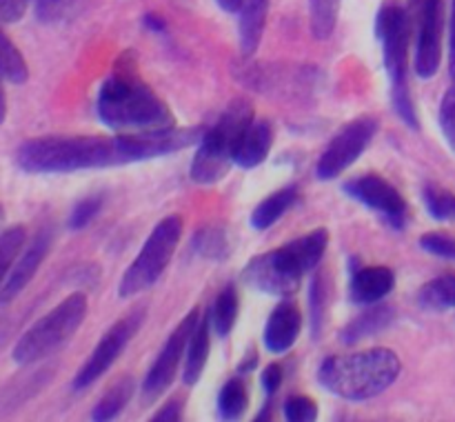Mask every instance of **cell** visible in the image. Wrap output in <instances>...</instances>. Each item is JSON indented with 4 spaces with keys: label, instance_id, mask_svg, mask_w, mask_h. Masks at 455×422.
<instances>
[{
    "label": "cell",
    "instance_id": "cell-1",
    "mask_svg": "<svg viewBox=\"0 0 455 422\" xmlns=\"http://www.w3.org/2000/svg\"><path fill=\"white\" fill-rule=\"evenodd\" d=\"M96 111L114 133H147L178 127L167 102L142 78L132 49L120 52L98 92Z\"/></svg>",
    "mask_w": 455,
    "mask_h": 422
},
{
    "label": "cell",
    "instance_id": "cell-2",
    "mask_svg": "<svg viewBox=\"0 0 455 422\" xmlns=\"http://www.w3.org/2000/svg\"><path fill=\"white\" fill-rule=\"evenodd\" d=\"M16 164L25 173H74L124 164L118 138L96 133H49L20 142Z\"/></svg>",
    "mask_w": 455,
    "mask_h": 422
},
{
    "label": "cell",
    "instance_id": "cell-3",
    "mask_svg": "<svg viewBox=\"0 0 455 422\" xmlns=\"http://www.w3.org/2000/svg\"><path fill=\"white\" fill-rule=\"evenodd\" d=\"M403 364L395 351L387 346L358 351L349 355H329L315 371V380L336 398L364 402L398 380Z\"/></svg>",
    "mask_w": 455,
    "mask_h": 422
},
{
    "label": "cell",
    "instance_id": "cell-4",
    "mask_svg": "<svg viewBox=\"0 0 455 422\" xmlns=\"http://www.w3.org/2000/svg\"><path fill=\"white\" fill-rule=\"evenodd\" d=\"M411 16L395 0H387L376 16V36L382 44V60L391 83V105L407 127L420 129L416 102L409 89V44H411Z\"/></svg>",
    "mask_w": 455,
    "mask_h": 422
},
{
    "label": "cell",
    "instance_id": "cell-5",
    "mask_svg": "<svg viewBox=\"0 0 455 422\" xmlns=\"http://www.w3.org/2000/svg\"><path fill=\"white\" fill-rule=\"evenodd\" d=\"M253 120V105L247 98H235L229 102L220 118L204 129L194 154L189 176L196 185H216L235 164V151L240 140Z\"/></svg>",
    "mask_w": 455,
    "mask_h": 422
},
{
    "label": "cell",
    "instance_id": "cell-6",
    "mask_svg": "<svg viewBox=\"0 0 455 422\" xmlns=\"http://www.w3.org/2000/svg\"><path fill=\"white\" fill-rule=\"evenodd\" d=\"M87 296L80 291L69 293L65 300L58 302L52 311H47L40 320H36L18 338L12 354L13 362L20 364V367H29V364H36L56 354L58 349H62L76 336L80 324L87 318Z\"/></svg>",
    "mask_w": 455,
    "mask_h": 422
},
{
    "label": "cell",
    "instance_id": "cell-7",
    "mask_svg": "<svg viewBox=\"0 0 455 422\" xmlns=\"http://www.w3.org/2000/svg\"><path fill=\"white\" fill-rule=\"evenodd\" d=\"M182 229H185V222H182V216H178V213H169L151 229L140 253L133 258V262L127 267L123 278H120V298L138 296V293L151 289L163 278L164 269H167L169 262L176 256V249L182 238Z\"/></svg>",
    "mask_w": 455,
    "mask_h": 422
},
{
    "label": "cell",
    "instance_id": "cell-8",
    "mask_svg": "<svg viewBox=\"0 0 455 422\" xmlns=\"http://www.w3.org/2000/svg\"><path fill=\"white\" fill-rule=\"evenodd\" d=\"M309 271L302 265L300 256L296 253L291 243L278 249L253 256L244 265L243 280L247 287L275 298H291L300 289L302 278Z\"/></svg>",
    "mask_w": 455,
    "mask_h": 422
},
{
    "label": "cell",
    "instance_id": "cell-9",
    "mask_svg": "<svg viewBox=\"0 0 455 422\" xmlns=\"http://www.w3.org/2000/svg\"><path fill=\"white\" fill-rule=\"evenodd\" d=\"M378 129H380V120L369 114L358 115L355 120L347 123L320 154L318 163H315V178L329 182L342 176L367 151V147L376 138Z\"/></svg>",
    "mask_w": 455,
    "mask_h": 422
},
{
    "label": "cell",
    "instance_id": "cell-10",
    "mask_svg": "<svg viewBox=\"0 0 455 422\" xmlns=\"http://www.w3.org/2000/svg\"><path fill=\"white\" fill-rule=\"evenodd\" d=\"M147 318L145 307H136L129 314H124L123 318L116 320L109 329H107L105 336L98 340V345L93 346L92 355L83 362V367L78 369V373L74 376V391H84L87 386H92L93 382L100 380L107 371L116 364V360L120 358L124 349L129 346V342L133 340L138 331H140L142 322Z\"/></svg>",
    "mask_w": 455,
    "mask_h": 422
},
{
    "label": "cell",
    "instance_id": "cell-11",
    "mask_svg": "<svg viewBox=\"0 0 455 422\" xmlns=\"http://www.w3.org/2000/svg\"><path fill=\"white\" fill-rule=\"evenodd\" d=\"M198 322H200V311L191 309L189 314L178 322V327L173 329L172 336L167 338L164 346L160 349L158 358L154 360L151 369L147 371L145 380H142L140 400L145 407H149V404H154L156 400L163 398V395L169 391V386L176 382L178 369H180V364L185 362L187 345H189V338L191 333L196 331V327H198Z\"/></svg>",
    "mask_w": 455,
    "mask_h": 422
},
{
    "label": "cell",
    "instance_id": "cell-12",
    "mask_svg": "<svg viewBox=\"0 0 455 422\" xmlns=\"http://www.w3.org/2000/svg\"><path fill=\"white\" fill-rule=\"evenodd\" d=\"M409 16L416 34L413 67L429 80L438 74L443 58V0H409Z\"/></svg>",
    "mask_w": 455,
    "mask_h": 422
},
{
    "label": "cell",
    "instance_id": "cell-13",
    "mask_svg": "<svg viewBox=\"0 0 455 422\" xmlns=\"http://www.w3.org/2000/svg\"><path fill=\"white\" fill-rule=\"evenodd\" d=\"M345 194L371 211L380 213L382 220L395 231H403L409 220V204L387 178L378 173H364L345 182Z\"/></svg>",
    "mask_w": 455,
    "mask_h": 422
},
{
    "label": "cell",
    "instance_id": "cell-14",
    "mask_svg": "<svg viewBox=\"0 0 455 422\" xmlns=\"http://www.w3.org/2000/svg\"><path fill=\"white\" fill-rule=\"evenodd\" d=\"M203 133V127H172L163 129V131L116 133V138H118L124 164H129L163 158V155L176 154V151L187 149V147L198 145Z\"/></svg>",
    "mask_w": 455,
    "mask_h": 422
},
{
    "label": "cell",
    "instance_id": "cell-15",
    "mask_svg": "<svg viewBox=\"0 0 455 422\" xmlns=\"http://www.w3.org/2000/svg\"><path fill=\"white\" fill-rule=\"evenodd\" d=\"M52 244L53 229L52 227H43V229H38V234L34 235V240L18 253L16 262L12 265L3 287H0V307L12 305V302L29 287L34 275L38 274L40 265H43L44 258L52 251Z\"/></svg>",
    "mask_w": 455,
    "mask_h": 422
},
{
    "label": "cell",
    "instance_id": "cell-16",
    "mask_svg": "<svg viewBox=\"0 0 455 422\" xmlns=\"http://www.w3.org/2000/svg\"><path fill=\"white\" fill-rule=\"evenodd\" d=\"M302 331V314L300 307L291 302L289 298H283L278 307L269 314L262 331V342H265L267 351L271 354H287L293 345H296L298 336Z\"/></svg>",
    "mask_w": 455,
    "mask_h": 422
},
{
    "label": "cell",
    "instance_id": "cell-17",
    "mask_svg": "<svg viewBox=\"0 0 455 422\" xmlns=\"http://www.w3.org/2000/svg\"><path fill=\"white\" fill-rule=\"evenodd\" d=\"M395 289V274L391 267L373 265L351 271L349 300L354 305L369 307L382 302Z\"/></svg>",
    "mask_w": 455,
    "mask_h": 422
},
{
    "label": "cell",
    "instance_id": "cell-18",
    "mask_svg": "<svg viewBox=\"0 0 455 422\" xmlns=\"http://www.w3.org/2000/svg\"><path fill=\"white\" fill-rule=\"evenodd\" d=\"M274 147V127L267 118H253L251 124L244 131L235 151V164L240 169H256L269 158V151Z\"/></svg>",
    "mask_w": 455,
    "mask_h": 422
},
{
    "label": "cell",
    "instance_id": "cell-19",
    "mask_svg": "<svg viewBox=\"0 0 455 422\" xmlns=\"http://www.w3.org/2000/svg\"><path fill=\"white\" fill-rule=\"evenodd\" d=\"M395 322V309L389 305H369L367 309L360 315H355L354 320L345 324L340 329V342L342 345H355L360 340H367V338L378 336L385 329H389Z\"/></svg>",
    "mask_w": 455,
    "mask_h": 422
},
{
    "label": "cell",
    "instance_id": "cell-20",
    "mask_svg": "<svg viewBox=\"0 0 455 422\" xmlns=\"http://www.w3.org/2000/svg\"><path fill=\"white\" fill-rule=\"evenodd\" d=\"M238 16L240 52L244 58H249L258 52L262 43L267 16H269V0H243Z\"/></svg>",
    "mask_w": 455,
    "mask_h": 422
},
{
    "label": "cell",
    "instance_id": "cell-21",
    "mask_svg": "<svg viewBox=\"0 0 455 422\" xmlns=\"http://www.w3.org/2000/svg\"><path fill=\"white\" fill-rule=\"evenodd\" d=\"M209 349H212V322H209V314L200 318L198 327L191 333L189 345L185 351V362H182V382L187 386H194L200 382L204 367H207Z\"/></svg>",
    "mask_w": 455,
    "mask_h": 422
},
{
    "label": "cell",
    "instance_id": "cell-22",
    "mask_svg": "<svg viewBox=\"0 0 455 422\" xmlns=\"http://www.w3.org/2000/svg\"><path fill=\"white\" fill-rule=\"evenodd\" d=\"M298 187L296 185H289L283 187V189L274 191V194L267 195L265 200L258 203V207L253 209L251 213V227L256 231H265L269 227H274L293 204L298 203Z\"/></svg>",
    "mask_w": 455,
    "mask_h": 422
},
{
    "label": "cell",
    "instance_id": "cell-23",
    "mask_svg": "<svg viewBox=\"0 0 455 422\" xmlns=\"http://www.w3.org/2000/svg\"><path fill=\"white\" fill-rule=\"evenodd\" d=\"M136 394V380L132 376H124L120 380H116L114 385L107 389V394L102 395L96 402L92 411V420L96 422H109L116 420L120 413L124 411V407L129 404V400Z\"/></svg>",
    "mask_w": 455,
    "mask_h": 422
},
{
    "label": "cell",
    "instance_id": "cell-24",
    "mask_svg": "<svg viewBox=\"0 0 455 422\" xmlns=\"http://www.w3.org/2000/svg\"><path fill=\"white\" fill-rule=\"evenodd\" d=\"M240 311V298L238 289L234 284H227L220 293L216 296L213 305L209 307V322L212 329L216 331L218 338H227L235 327Z\"/></svg>",
    "mask_w": 455,
    "mask_h": 422
},
{
    "label": "cell",
    "instance_id": "cell-25",
    "mask_svg": "<svg viewBox=\"0 0 455 422\" xmlns=\"http://www.w3.org/2000/svg\"><path fill=\"white\" fill-rule=\"evenodd\" d=\"M191 249H194L200 258H207V260H227V258L231 256L229 231H227L225 227L218 225L203 227V229L196 231V235L191 238Z\"/></svg>",
    "mask_w": 455,
    "mask_h": 422
},
{
    "label": "cell",
    "instance_id": "cell-26",
    "mask_svg": "<svg viewBox=\"0 0 455 422\" xmlns=\"http://www.w3.org/2000/svg\"><path fill=\"white\" fill-rule=\"evenodd\" d=\"M331 280L324 269H318V274L311 280L309 289V314H311V338L318 342L323 338L324 324H327V311H329V293H331Z\"/></svg>",
    "mask_w": 455,
    "mask_h": 422
},
{
    "label": "cell",
    "instance_id": "cell-27",
    "mask_svg": "<svg viewBox=\"0 0 455 422\" xmlns=\"http://www.w3.org/2000/svg\"><path fill=\"white\" fill-rule=\"evenodd\" d=\"M249 407V386L244 376H235L225 382L218 394V416L222 420H240Z\"/></svg>",
    "mask_w": 455,
    "mask_h": 422
},
{
    "label": "cell",
    "instance_id": "cell-28",
    "mask_svg": "<svg viewBox=\"0 0 455 422\" xmlns=\"http://www.w3.org/2000/svg\"><path fill=\"white\" fill-rule=\"evenodd\" d=\"M418 305L429 311H447L455 307V274H443L429 280L418 291Z\"/></svg>",
    "mask_w": 455,
    "mask_h": 422
},
{
    "label": "cell",
    "instance_id": "cell-29",
    "mask_svg": "<svg viewBox=\"0 0 455 422\" xmlns=\"http://www.w3.org/2000/svg\"><path fill=\"white\" fill-rule=\"evenodd\" d=\"M47 380H49V371H36L31 373V376L20 378V380H13L12 385L4 386V389L0 391V416L12 413L13 409L20 407L25 400H29L31 395H36V391L43 389Z\"/></svg>",
    "mask_w": 455,
    "mask_h": 422
},
{
    "label": "cell",
    "instance_id": "cell-30",
    "mask_svg": "<svg viewBox=\"0 0 455 422\" xmlns=\"http://www.w3.org/2000/svg\"><path fill=\"white\" fill-rule=\"evenodd\" d=\"M0 78L13 84H22L29 78V65L20 49L4 34L3 22H0Z\"/></svg>",
    "mask_w": 455,
    "mask_h": 422
},
{
    "label": "cell",
    "instance_id": "cell-31",
    "mask_svg": "<svg viewBox=\"0 0 455 422\" xmlns=\"http://www.w3.org/2000/svg\"><path fill=\"white\" fill-rule=\"evenodd\" d=\"M340 0H309V27L315 40H329L336 31Z\"/></svg>",
    "mask_w": 455,
    "mask_h": 422
},
{
    "label": "cell",
    "instance_id": "cell-32",
    "mask_svg": "<svg viewBox=\"0 0 455 422\" xmlns=\"http://www.w3.org/2000/svg\"><path fill=\"white\" fill-rule=\"evenodd\" d=\"M422 200H425L427 211L431 218L443 222H455V194L444 189V187L435 185V182H427L422 187Z\"/></svg>",
    "mask_w": 455,
    "mask_h": 422
},
{
    "label": "cell",
    "instance_id": "cell-33",
    "mask_svg": "<svg viewBox=\"0 0 455 422\" xmlns=\"http://www.w3.org/2000/svg\"><path fill=\"white\" fill-rule=\"evenodd\" d=\"M25 240L27 229L22 225H13L0 234V287H3L12 265L16 262L18 253L25 247Z\"/></svg>",
    "mask_w": 455,
    "mask_h": 422
},
{
    "label": "cell",
    "instance_id": "cell-34",
    "mask_svg": "<svg viewBox=\"0 0 455 422\" xmlns=\"http://www.w3.org/2000/svg\"><path fill=\"white\" fill-rule=\"evenodd\" d=\"M102 204H105V198L102 195H87V198L78 200L71 209L69 218H67V227L69 231H80L87 225H92L96 220V216L100 213Z\"/></svg>",
    "mask_w": 455,
    "mask_h": 422
},
{
    "label": "cell",
    "instance_id": "cell-35",
    "mask_svg": "<svg viewBox=\"0 0 455 422\" xmlns=\"http://www.w3.org/2000/svg\"><path fill=\"white\" fill-rule=\"evenodd\" d=\"M283 411L284 418L289 422H314L318 420V402L309 395H302V394H293L284 400L283 404Z\"/></svg>",
    "mask_w": 455,
    "mask_h": 422
},
{
    "label": "cell",
    "instance_id": "cell-36",
    "mask_svg": "<svg viewBox=\"0 0 455 422\" xmlns=\"http://www.w3.org/2000/svg\"><path fill=\"white\" fill-rule=\"evenodd\" d=\"M422 251L431 253L435 258H444V260H455V238L443 231H429L418 240Z\"/></svg>",
    "mask_w": 455,
    "mask_h": 422
},
{
    "label": "cell",
    "instance_id": "cell-37",
    "mask_svg": "<svg viewBox=\"0 0 455 422\" xmlns=\"http://www.w3.org/2000/svg\"><path fill=\"white\" fill-rule=\"evenodd\" d=\"M440 129H443L449 147L455 151V87L449 89L440 102Z\"/></svg>",
    "mask_w": 455,
    "mask_h": 422
},
{
    "label": "cell",
    "instance_id": "cell-38",
    "mask_svg": "<svg viewBox=\"0 0 455 422\" xmlns=\"http://www.w3.org/2000/svg\"><path fill=\"white\" fill-rule=\"evenodd\" d=\"M283 380H284V369L280 362H269L265 369H262L260 385L262 389H265L267 398H274V395L278 394V389L283 386Z\"/></svg>",
    "mask_w": 455,
    "mask_h": 422
},
{
    "label": "cell",
    "instance_id": "cell-39",
    "mask_svg": "<svg viewBox=\"0 0 455 422\" xmlns=\"http://www.w3.org/2000/svg\"><path fill=\"white\" fill-rule=\"evenodd\" d=\"M185 404H187V398L185 395H172V398L167 400V402L163 404V407L158 409V411L151 416V420L154 422H176L182 418V411H185Z\"/></svg>",
    "mask_w": 455,
    "mask_h": 422
},
{
    "label": "cell",
    "instance_id": "cell-40",
    "mask_svg": "<svg viewBox=\"0 0 455 422\" xmlns=\"http://www.w3.org/2000/svg\"><path fill=\"white\" fill-rule=\"evenodd\" d=\"M31 0H0V22H12L22 20V16L27 13L29 9Z\"/></svg>",
    "mask_w": 455,
    "mask_h": 422
},
{
    "label": "cell",
    "instance_id": "cell-41",
    "mask_svg": "<svg viewBox=\"0 0 455 422\" xmlns=\"http://www.w3.org/2000/svg\"><path fill=\"white\" fill-rule=\"evenodd\" d=\"M449 74L455 87V0H451V22H449Z\"/></svg>",
    "mask_w": 455,
    "mask_h": 422
},
{
    "label": "cell",
    "instance_id": "cell-42",
    "mask_svg": "<svg viewBox=\"0 0 455 422\" xmlns=\"http://www.w3.org/2000/svg\"><path fill=\"white\" fill-rule=\"evenodd\" d=\"M256 367H258V351L249 349V354H244L243 362L238 364V373L240 376H249V373H251Z\"/></svg>",
    "mask_w": 455,
    "mask_h": 422
},
{
    "label": "cell",
    "instance_id": "cell-43",
    "mask_svg": "<svg viewBox=\"0 0 455 422\" xmlns=\"http://www.w3.org/2000/svg\"><path fill=\"white\" fill-rule=\"evenodd\" d=\"M142 25H145L147 29L154 31V34H164V31H167V25H164L163 18L154 16V13H147L145 20H142Z\"/></svg>",
    "mask_w": 455,
    "mask_h": 422
},
{
    "label": "cell",
    "instance_id": "cell-44",
    "mask_svg": "<svg viewBox=\"0 0 455 422\" xmlns=\"http://www.w3.org/2000/svg\"><path fill=\"white\" fill-rule=\"evenodd\" d=\"M216 3L227 13H238L240 7H243V0H216Z\"/></svg>",
    "mask_w": 455,
    "mask_h": 422
},
{
    "label": "cell",
    "instance_id": "cell-45",
    "mask_svg": "<svg viewBox=\"0 0 455 422\" xmlns=\"http://www.w3.org/2000/svg\"><path fill=\"white\" fill-rule=\"evenodd\" d=\"M4 118H7V96H4V87L3 83H0V124L4 123Z\"/></svg>",
    "mask_w": 455,
    "mask_h": 422
},
{
    "label": "cell",
    "instance_id": "cell-46",
    "mask_svg": "<svg viewBox=\"0 0 455 422\" xmlns=\"http://www.w3.org/2000/svg\"><path fill=\"white\" fill-rule=\"evenodd\" d=\"M3 220H4V207L0 204V225H3Z\"/></svg>",
    "mask_w": 455,
    "mask_h": 422
}]
</instances>
